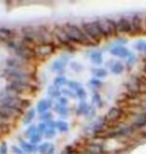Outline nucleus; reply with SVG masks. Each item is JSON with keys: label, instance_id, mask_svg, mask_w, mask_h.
Returning <instances> with one entry per match:
<instances>
[{"label": "nucleus", "instance_id": "obj_54", "mask_svg": "<svg viewBox=\"0 0 146 154\" xmlns=\"http://www.w3.org/2000/svg\"><path fill=\"white\" fill-rule=\"evenodd\" d=\"M77 154H89L87 151H85V152H79V153H77Z\"/></svg>", "mask_w": 146, "mask_h": 154}, {"label": "nucleus", "instance_id": "obj_9", "mask_svg": "<svg viewBox=\"0 0 146 154\" xmlns=\"http://www.w3.org/2000/svg\"><path fill=\"white\" fill-rule=\"evenodd\" d=\"M53 36L55 37V39L60 43L61 45L65 46V47H72L73 43L71 42V40L68 37L66 31L64 30L63 26H56L53 30Z\"/></svg>", "mask_w": 146, "mask_h": 154}, {"label": "nucleus", "instance_id": "obj_53", "mask_svg": "<svg viewBox=\"0 0 146 154\" xmlns=\"http://www.w3.org/2000/svg\"><path fill=\"white\" fill-rule=\"evenodd\" d=\"M54 151H55V146L51 143L50 146H49L48 150H47V153H46V154H54Z\"/></svg>", "mask_w": 146, "mask_h": 154}, {"label": "nucleus", "instance_id": "obj_4", "mask_svg": "<svg viewBox=\"0 0 146 154\" xmlns=\"http://www.w3.org/2000/svg\"><path fill=\"white\" fill-rule=\"evenodd\" d=\"M1 75L4 76L8 80H15V81H21L25 83H32V78H31V73L27 71H22V70H15L10 68H4L1 70Z\"/></svg>", "mask_w": 146, "mask_h": 154}, {"label": "nucleus", "instance_id": "obj_24", "mask_svg": "<svg viewBox=\"0 0 146 154\" xmlns=\"http://www.w3.org/2000/svg\"><path fill=\"white\" fill-rule=\"evenodd\" d=\"M54 111L61 117H63V118H66V117L69 115V109H68V107L60 105V104H56V105L54 106Z\"/></svg>", "mask_w": 146, "mask_h": 154}, {"label": "nucleus", "instance_id": "obj_47", "mask_svg": "<svg viewBox=\"0 0 146 154\" xmlns=\"http://www.w3.org/2000/svg\"><path fill=\"white\" fill-rule=\"evenodd\" d=\"M8 153V145L5 141H2L0 144V154H7Z\"/></svg>", "mask_w": 146, "mask_h": 154}, {"label": "nucleus", "instance_id": "obj_21", "mask_svg": "<svg viewBox=\"0 0 146 154\" xmlns=\"http://www.w3.org/2000/svg\"><path fill=\"white\" fill-rule=\"evenodd\" d=\"M35 113H36V110L34 108H30L28 109V111H27L25 114H24V117L22 119V122L24 125H29L31 124V122H32V120L34 119V117H35Z\"/></svg>", "mask_w": 146, "mask_h": 154}, {"label": "nucleus", "instance_id": "obj_34", "mask_svg": "<svg viewBox=\"0 0 146 154\" xmlns=\"http://www.w3.org/2000/svg\"><path fill=\"white\" fill-rule=\"evenodd\" d=\"M76 97L78 98L80 101H85L86 97H87V92L85 91V89L83 87H80L78 90L75 92Z\"/></svg>", "mask_w": 146, "mask_h": 154}, {"label": "nucleus", "instance_id": "obj_20", "mask_svg": "<svg viewBox=\"0 0 146 154\" xmlns=\"http://www.w3.org/2000/svg\"><path fill=\"white\" fill-rule=\"evenodd\" d=\"M14 36V31L10 28H8V27H0V38L1 39H4L6 41H8V40H12Z\"/></svg>", "mask_w": 146, "mask_h": 154}, {"label": "nucleus", "instance_id": "obj_33", "mask_svg": "<svg viewBox=\"0 0 146 154\" xmlns=\"http://www.w3.org/2000/svg\"><path fill=\"white\" fill-rule=\"evenodd\" d=\"M70 68L75 73H81L84 71V67L82 66V64L76 62V61H72L70 63Z\"/></svg>", "mask_w": 146, "mask_h": 154}, {"label": "nucleus", "instance_id": "obj_36", "mask_svg": "<svg viewBox=\"0 0 146 154\" xmlns=\"http://www.w3.org/2000/svg\"><path fill=\"white\" fill-rule=\"evenodd\" d=\"M84 115L86 116V118L92 119L93 117H95V115H96V107H94L93 105H89Z\"/></svg>", "mask_w": 146, "mask_h": 154}, {"label": "nucleus", "instance_id": "obj_3", "mask_svg": "<svg viewBox=\"0 0 146 154\" xmlns=\"http://www.w3.org/2000/svg\"><path fill=\"white\" fill-rule=\"evenodd\" d=\"M6 44H7L8 48H10L12 51L14 52L15 55L20 58L21 60H24L26 62L34 59L37 55H36V51L33 47H30V46H27L23 43H16L13 39L12 40H8L6 41Z\"/></svg>", "mask_w": 146, "mask_h": 154}, {"label": "nucleus", "instance_id": "obj_27", "mask_svg": "<svg viewBox=\"0 0 146 154\" xmlns=\"http://www.w3.org/2000/svg\"><path fill=\"white\" fill-rule=\"evenodd\" d=\"M89 106V104H87L86 101H80L79 104L77 105V108H76V115L79 116V115H84L86 110H87Z\"/></svg>", "mask_w": 146, "mask_h": 154}, {"label": "nucleus", "instance_id": "obj_50", "mask_svg": "<svg viewBox=\"0 0 146 154\" xmlns=\"http://www.w3.org/2000/svg\"><path fill=\"white\" fill-rule=\"evenodd\" d=\"M46 126H47L48 129H55L56 128V121H53V120H51V121H48V122H45Z\"/></svg>", "mask_w": 146, "mask_h": 154}, {"label": "nucleus", "instance_id": "obj_26", "mask_svg": "<svg viewBox=\"0 0 146 154\" xmlns=\"http://www.w3.org/2000/svg\"><path fill=\"white\" fill-rule=\"evenodd\" d=\"M92 75L93 78L100 79V78H105L108 74V71L105 68H95L92 69Z\"/></svg>", "mask_w": 146, "mask_h": 154}, {"label": "nucleus", "instance_id": "obj_22", "mask_svg": "<svg viewBox=\"0 0 146 154\" xmlns=\"http://www.w3.org/2000/svg\"><path fill=\"white\" fill-rule=\"evenodd\" d=\"M90 60L95 65H100L103 63V56L100 51H94L90 54Z\"/></svg>", "mask_w": 146, "mask_h": 154}, {"label": "nucleus", "instance_id": "obj_48", "mask_svg": "<svg viewBox=\"0 0 146 154\" xmlns=\"http://www.w3.org/2000/svg\"><path fill=\"white\" fill-rule=\"evenodd\" d=\"M73 153H74V147L71 145H68L65 147L63 149V151H62L60 154H73Z\"/></svg>", "mask_w": 146, "mask_h": 154}, {"label": "nucleus", "instance_id": "obj_8", "mask_svg": "<svg viewBox=\"0 0 146 154\" xmlns=\"http://www.w3.org/2000/svg\"><path fill=\"white\" fill-rule=\"evenodd\" d=\"M106 121H107L106 118L98 117L97 119L92 121L90 124H88L84 128V133L87 135V136H96V135H98L100 132H102L105 124H106Z\"/></svg>", "mask_w": 146, "mask_h": 154}, {"label": "nucleus", "instance_id": "obj_12", "mask_svg": "<svg viewBox=\"0 0 146 154\" xmlns=\"http://www.w3.org/2000/svg\"><path fill=\"white\" fill-rule=\"evenodd\" d=\"M115 23L117 33H132L131 22L128 18L121 17L117 21H115Z\"/></svg>", "mask_w": 146, "mask_h": 154}, {"label": "nucleus", "instance_id": "obj_35", "mask_svg": "<svg viewBox=\"0 0 146 154\" xmlns=\"http://www.w3.org/2000/svg\"><path fill=\"white\" fill-rule=\"evenodd\" d=\"M36 133H37V126L31 124V125L28 126V128L26 129L25 136L28 137V138H31V137L33 136V135H35Z\"/></svg>", "mask_w": 146, "mask_h": 154}, {"label": "nucleus", "instance_id": "obj_23", "mask_svg": "<svg viewBox=\"0 0 146 154\" xmlns=\"http://www.w3.org/2000/svg\"><path fill=\"white\" fill-rule=\"evenodd\" d=\"M20 148L27 153H34V152L38 151V150H37V147H35V145L26 142V141H23V140L20 141Z\"/></svg>", "mask_w": 146, "mask_h": 154}, {"label": "nucleus", "instance_id": "obj_52", "mask_svg": "<svg viewBox=\"0 0 146 154\" xmlns=\"http://www.w3.org/2000/svg\"><path fill=\"white\" fill-rule=\"evenodd\" d=\"M128 58H129V59H128V61H127V65H128V66L130 67V66H132L133 64L135 63L136 58H135V56H134V55H133V54L130 55V56H129Z\"/></svg>", "mask_w": 146, "mask_h": 154}, {"label": "nucleus", "instance_id": "obj_29", "mask_svg": "<svg viewBox=\"0 0 146 154\" xmlns=\"http://www.w3.org/2000/svg\"><path fill=\"white\" fill-rule=\"evenodd\" d=\"M92 105L94 107H97V108H102L104 105L103 101H102L101 96L98 93H94L92 96Z\"/></svg>", "mask_w": 146, "mask_h": 154}, {"label": "nucleus", "instance_id": "obj_45", "mask_svg": "<svg viewBox=\"0 0 146 154\" xmlns=\"http://www.w3.org/2000/svg\"><path fill=\"white\" fill-rule=\"evenodd\" d=\"M41 139H42V135L36 133L35 135H33V136L30 138V143L33 144V145H35V144L39 143L40 141H41Z\"/></svg>", "mask_w": 146, "mask_h": 154}, {"label": "nucleus", "instance_id": "obj_38", "mask_svg": "<svg viewBox=\"0 0 146 154\" xmlns=\"http://www.w3.org/2000/svg\"><path fill=\"white\" fill-rule=\"evenodd\" d=\"M89 85L91 86V87L95 88V89H98V88H101L102 85H103V83L102 81H100L99 79H96V78H92L89 80Z\"/></svg>", "mask_w": 146, "mask_h": 154}, {"label": "nucleus", "instance_id": "obj_43", "mask_svg": "<svg viewBox=\"0 0 146 154\" xmlns=\"http://www.w3.org/2000/svg\"><path fill=\"white\" fill-rule=\"evenodd\" d=\"M61 94L65 95V97H70V98H77L76 97V94L74 93V92L72 90H70V89H62L61 90Z\"/></svg>", "mask_w": 146, "mask_h": 154}, {"label": "nucleus", "instance_id": "obj_18", "mask_svg": "<svg viewBox=\"0 0 146 154\" xmlns=\"http://www.w3.org/2000/svg\"><path fill=\"white\" fill-rule=\"evenodd\" d=\"M121 115H122V110L120 108H117V107H113V108H111L109 111L107 112L105 118H106L107 121L115 122L117 120L120 119Z\"/></svg>", "mask_w": 146, "mask_h": 154}, {"label": "nucleus", "instance_id": "obj_42", "mask_svg": "<svg viewBox=\"0 0 146 154\" xmlns=\"http://www.w3.org/2000/svg\"><path fill=\"white\" fill-rule=\"evenodd\" d=\"M47 130V126H46L45 122H41L37 125V133L40 135H44L45 131Z\"/></svg>", "mask_w": 146, "mask_h": 154}, {"label": "nucleus", "instance_id": "obj_5", "mask_svg": "<svg viewBox=\"0 0 146 154\" xmlns=\"http://www.w3.org/2000/svg\"><path fill=\"white\" fill-rule=\"evenodd\" d=\"M32 83H25L21 81H15V80H9V84L5 86L4 91L9 94L17 95L23 94L25 92L32 89Z\"/></svg>", "mask_w": 146, "mask_h": 154}, {"label": "nucleus", "instance_id": "obj_17", "mask_svg": "<svg viewBox=\"0 0 146 154\" xmlns=\"http://www.w3.org/2000/svg\"><path fill=\"white\" fill-rule=\"evenodd\" d=\"M68 63V58L66 56L64 57H61L59 59L55 60L53 63L51 64V69L52 71H55V72H61L62 70L65 68V66L67 65Z\"/></svg>", "mask_w": 146, "mask_h": 154}, {"label": "nucleus", "instance_id": "obj_28", "mask_svg": "<svg viewBox=\"0 0 146 154\" xmlns=\"http://www.w3.org/2000/svg\"><path fill=\"white\" fill-rule=\"evenodd\" d=\"M133 125L136 127H143L146 125V113L138 115L133 121Z\"/></svg>", "mask_w": 146, "mask_h": 154}, {"label": "nucleus", "instance_id": "obj_7", "mask_svg": "<svg viewBox=\"0 0 146 154\" xmlns=\"http://www.w3.org/2000/svg\"><path fill=\"white\" fill-rule=\"evenodd\" d=\"M100 31L103 35V38H109L111 36L117 34L116 23L110 18H101L97 21Z\"/></svg>", "mask_w": 146, "mask_h": 154}, {"label": "nucleus", "instance_id": "obj_44", "mask_svg": "<svg viewBox=\"0 0 146 154\" xmlns=\"http://www.w3.org/2000/svg\"><path fill=\"white\" fill-rule=\"evenodd\" d=\"M55 135H56V131H55V129H48L45 131L44 133V137L46 138V139H52Z\"/></svg>", "mask_w": 146, "mask_h": 154}, {"label": "nucleus", "instance_id": "obj_14", "mask_svg": "<svg viewBox=\"0 0 146 154\" xmlns=\"http://www.w3.org/2000/svg\"><path fill=\"white\" fill-rule=\"evenodd\" d=\"M130 22H131L132 33H134V34H138V33L141 32V30H142V18H141L140 14L135 13L131 17Z\"/></svg>", "mask_w": 146, "mask_h": 154}, {"label": "nucleus", "instance_id": "obj_13", "mask_svg": "<svg viewBox=\"0 0 146 154\" xmlns=\"http://www.w3.org/2000/svg\"><path fill=\"white\" fill-rule=\"evenodd\" d=\"M55 47L53 44H41L36 46L35 51H36V55L40 57H46L51 55L54 52Z\"/></svg>", "mask_w": 146, "mask_h": 154}, {"label": "nucleus", "instance_id": "obj_46", "mask_svg": "<svg viewBox=\"0 0 146 154\" xmlns=\"http://www.w3.org/2000/svg\"><path fill=\"white\" fill-rule=\"evenodd\" d=\"M8 125H9V123H6L0 120V136H1L5 131H8Z\"/></svg>", "mask_w": 146, "mask_h": 154}, {"label": "nucleus", "instance_id": "obj_31", "mask_svg": "<svg viewBox=\"0 0 146 154\" xmlns=\"http://www.w3.org/2000/svg\"><path fill=\"white\" fill-rule=\"evenodd\" d=\"M56 128L61 133H67L68 130H69V125L66 121L59 120V121H56Z\"/></svg>", "mask_w": 146, "mask_h": 154}, {"label": "nucleus", "instance_id": "obj_40", "mask_svg": "<svg viewBox=\"0 0 146 154\" xmlns=\"http://www.w3.org/2000/svg\"><path fill=\"white\" fill-rule=\"evenodd\" d=\"M135 48L136 50L146 53V42L143 41V40H139V41L135 43Z\"/></svg>", "mask_w": 146, "mask_h": 154}, {"label": "nucleus", "instance_id": "obj_41", "mask_svg": "<svg viewBox=\"0 0 146 154\" xmlns=\"http://www.w3.org/2000/svg\"><path fill=\"white\" fill-rule=\"evenodd\" d=\"M40 119L42 120V121H44V122H48V121H51L52 119H53V114H52L51 112H45V113H43V114L40 115Z\"/></svg>", "mask_w": 146, "mask_h": 154}, {"label": "nucleus", "instance_id": "obj_25", "mask_svg": "<svg viewBox=\"0 0 146 154\" xmlns=\"http://www.w3.org/2000/svg\"><path fill=\"white\" fill-rule=\"evenodd\" d=\"M110 69H111V72H112L113 74L119 75L124 71V66L120 61H114L113 64L110 67Z\"/></svg>", "mask_w": 146, "mask_h": 154}, {"label": "nucleus", "instance_id": "obj_10", "mask_svg": "<svg viewBox=\"0 0 146 154\" xmlns=\"http://www.w3.org/2000/svg\"><path fill=\"white\" fill-rule=\"evenodd\" d=\"M5 64L7 68L15 69V70H22V71H27L28 68V63L24 60H21L18 57H10L5 60ZM28 72V71H27Z\"/></svg>", "mask_w": 146, "mask_h": 154}, {"label": "nucleus", "instance_id": "obj_49", "mask_svg": "<svg viewBox=\"0 0 146 154\" xmlns=\"http://www.w3.org/2000/svg\"><path fill=\"white\" fill-rule=\"evenodd\" d=\"M58 104L60 105H63V106H67L68 105V99L67 97L65 96H60L58 98Z\"/></svg>", "mask_w": 146, "mask_h": 154}, {"label": "nucleus", "instance_id": "obj_16", "mask_svg": "<svg viewBox=\"0 0 146 154\" xmlns=\"http://www.w3.org/2000/svg\"><path fill=\"white\" fill-rule=\"evenodd\" d=\"M110 53L119 58H127L131 55L128 49L121 45H115L114 47H112L110 49Z\"/></svg>", "mask_w": 146, "mask_h": 154}, {"label": "nucleus", "instance_id": "obj_30", "mask_svg": "<svg viewBox=\"0 0 146 154\" xmlns=\"http://www.w3.org/2000/svg\"><path fill=\"white\" fill-rule=\"evenodd\" d=\"M48 94L51 98H59L61 95V90H59V87L55 85H51L48 88Z\"/></svg>", "mask_w": 146, "mask_h": 154}, {"label": "nucleus", "instance_id": "obj_2", "mask_svg": "<svg viewBox=\"0 0 146 154\" xmlns=\"http://www.w3.org/2000/svg\"><path fill=\"white\" fill-rule=\"evenodd\" d=\"M0 104L13 109L18 114H22L23 110L30 106V101L22 99L17 95L9 94L3 90L0 92Z\"/></svg>", "mask_w": 146, "mask_h": 154}, {"label": "nucleus", "instance_id": "obj_6", "mask_svg": "<svg viewBox=\"0 0 146 154\" xmlns=\"http://www.w3.org/2000/svg\"><path fill=\"white\" fill-rule=\"evenodd\" d=\"M82 29L86 35L94 41L96 44L103 38V35L100 31L97 21H90V22H82Z\"/></svg>", "mask_w": 146, "mask_h": 154}, {"label": "nucleus", "instance_id": "obj_39", "mask_svg": "<svg viewBox=\"0 0 146 154\" xmlns=\"http://www.w3.org/2000/svg\"><path fill=\"white\" fill-rule=\"evenodd\" d=\"M50 142H44L42 144H40V145L37 147V150H38V152L40 154H46L47 153V150L49 148V146H50Z\"/></svg>", "mask_w": 146, "mask_h": 154}, {"label": "nucleus", "instance_id": "obj_11", "mask_svg": "<svg viewBox=\"0 0 146 154\" xmlns=\"http://www.w3.org/2000/svg\"><path fill=\"white\" fill-rule=\"evenodd\" d=\"M38 30V45L41 44H53V34L44 26L37 27Z\"/></svg>", "mask_w": 146, "mask_h": 154}, {"label": "nucleus", "instance_id": "obj_1", "mask_svg": "<svg viewBox=\"0 0 146 154\" xmlns=\"http://www.w3.org/2000/svg\"><path fill=\"white\" fill-rule=\"evenodd\" d=\"M64 30L66 31L68 37L71 40V42L75 43V44H81L85 46H91L95 45L96 43L94 41H92L86 33L83 31L82 27H79L76 24L73 23H66L63 25Z\"/></svg>", "mask_w": 146, "mask_h": 154}, {"label": "nucleus", "instance_id": "obj_55", "mask_svg": "<svg viewBox=\"0 0 146 154\" xmlns=\"http://www.w3.org/2000/svg\"><path fill=\"white\" fill-rule=\"evenodd\" d=\"M144 68H145V70H146V64H145V67H144Z\"/></svg>", "mask_w": 146, "mask_h": 154}, {"label": "nucleus", "instance_id": "obj_15", "mask_svg": "<svg viewBox=\"0 0 146 154\" xmlns=\"http://www.w3.org/2000/svg\"><path fill=\"white\" fill-rule=\"evenodd\" d=\"M52 105H53V101H52V99L44 98V99H41L36 104V111L40 113V114H43V113L47 112L52 107Z\"/></svg>", "mask_w": 146, "mask_h": 154}, {"label": "nucleus", "instance_id": "obj_51", "mask_svg": "<svg viewBox=\"0 0 146 154\" xmlns=\"http://www.w3.org/2000/svg\"><path fill=\"white\" fill-rule=\"evenodd\" d=\"M11 150H12V152L15 153V154H23V150L18 146L13 145L11 147Z\"/></svg>", "mask_w": 146, "mask_h": 154}, {"label": "nucleus", "instance_id": "obj_19", "mask_svg": "<svg viewBox=\"0 0 146 154\" xmlns=\"http://www.w3.org/2000/svg\"><path fill=\"white\" fill-rule=\"evenodd\" d=\"M86 151L89 154H102L104 152L103 146L98 143H88L86 145Z\"/></svg>", "mask_w": 146, "mask_h": 154}, {"label": "nucleus", "instance_id": "obj_37", "mask_svg": "<svg viewBox=\"0 0 146 154\" xmlns=\"http://www.w3.org/2000/svg\"><path fill=\"white\" fill-rule=\"evenodd\" d=\"M67 85H68V89H70V90H72V91H77L80 87H82L81 86V83H79V82H77V81H68L67 83Z\"/></svg>", "mask_w": 146, "mask_h": 154}, {"label": "nucleus", "instance_id": "obj_32", "mask_svg": "<svg viewBox=\"0 0 146 154\" xmlns=\"http://www.w3.org/2000/svg\"><path fill=\"white\" fill-rule=\"evenodd\" d=\"M68 80L64 75H59L57 77H55L54 81H53V85L57 86V87H61V86L67 85Z\"/></svg>", "mask_w": 146, "mask_h": 154}]
</instances>
